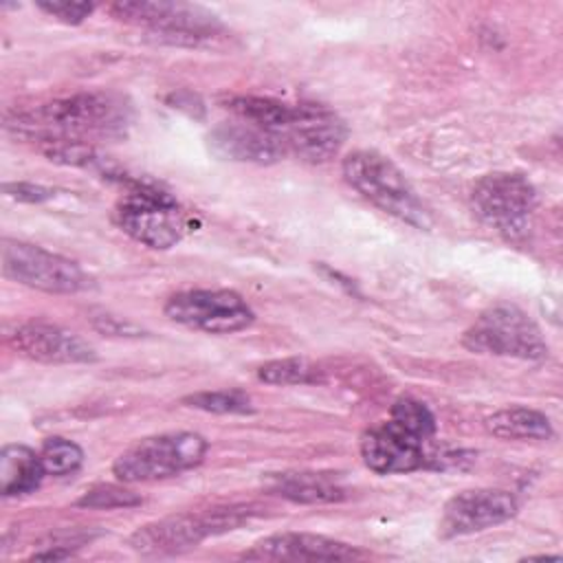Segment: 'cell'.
Returning <instances> with one entry per match:
<instances>
[{"label":"cell","instance_id":"cell-18","mask_svg":"<svg viewBox=\"0 0 563 563\" xmlns=\"http://www.w3.org/2000/svg\"><path fill=\"white\" fill-rule=\"evenodd\" d=\"M490 435L501 440H550L552 424L545 413L530 407H504L484 420Z\"/></svg>","mask_w":563,"mask_h":563},{"label":"cell","instance_id":"cell-27","mask_svg":"<svg viewBox=\"0 0 563 563\" xmlns=\"http://www.w3.org/2000/svg\"><path fill=\"white\" fill-rule=\"evenodd\" d=\"M4 191H7V196H11L20 202H42V200H48L55 196L53 189L33 185V183H7Z\"/></svg>","mask_w":563,"mask_h":563},{"label":"cell","instance_id":"cell-5","mask_svg":"<svg viewBox=\"0 0 563 563\" xmlns=\"http://www.w3.org/2000/svg\"><path fill=\"white\" fill-rule=\"evenodd\" d=\"M462 345L471 352L539 361L548 356V343L539 325L517 306L486 308L464 332Z\"/></svg>","mask_w":563,"mask_h":563},{"label":"cell","instance_id":"cell-21","mask_svg":"<svg viewBox=\"0 0 563 563\" xmlns=\"http://www.w3.org/2000/svg\"><path fill=\"white\" fill-rule=\"evenodd\" d=\"M40 457H42L46 475L62 477V475L75 473L81 466L84 451L77 442L53 435V438L44 440V444L40 449Z\"/></svg>","mask_w":563,"mask_h":563},{"label":"cell","instance_id":"cell-10","mask_svg":"<svg viewBox=\"0 0 563 563\" xmlns=\"http://www.w3.org/2000/svg\"><path fill=\"white\" fill-rule=\"evenodd\" d=\"M345 123L321 103H297L282 139L288 154H297L308 163H325L334 158L345 143Z\"/></svg>","mask_w":563,"mask_h":563},{"label":"cell","instance_id":"cell-20","mask_svg":"<svg viewBox=\"0 0 563 563\" xmlns=\"http://www.w3.org/2000/svg\"><path fill=\"white\" fill-rule=\"evenodd\" d=\"M224 108L233 112L238 119L260 125L279 136L292 117L290 103H284L271 97H260V95H231L224 99Z\"/></svg>","mask_w":563,"mask_h":563},{"label":"cell","instance_id":"cell-16","mask_svg":"<svg viewBox=\"0 0 563 563\" xmlns=\"http://www.w3.org/2000/svg\"><path fill=\"white\" fill-rule=\"evenodd\" d=\"M207 141L216 156L240 163L268 165L288 154V147L279 134L242 119L218 123L209 132Z\"/></svg>","mask_w":563,"mask_h":563},{"label":"cell","instance_id":"cell-24","mask_svg":"<svg viewBox=\"0 0 563 563\" xmlns=\"http://www.w3.org/2000/svg\"><path fill=\"white\" fill-rule=\"evenodd\" d=\"M389 420L422 440H429L435 433V418L431 409L416 398H398L391 407Z\"/></svg>","mask_w":563,"mask_h":563},{"label":"cell","instance_id":"cell-3","mask_svg":"<svg viewBox=\"0 0 563 563\" xmlns=\"http://www.w3.org/2000/svg\"><path fill=\"white\" fill-rule=\"evenodd\" d=\"M207 449V440L191 431L143 438L114 460L112 473L121 482L165 479L198 466Z\"/></svg>","mask_w":563,"mask_h":563},{"label":"cell","instance_id":"cell-25","mask_svg":"<svg viewBox=\"0 0 563 563\" xmlns=\"http://www.w3.org/2000/svg\"><path fill=\"white\" fill-rule=\"evenodd\" d=\"M77 506L84 508H99V510H110V508H130V506H139L141 497L134 495L132 490L123 488V486H114V484H101L95 486L90 490H86L77 501Z\"/></svg>","mask_w":563,"mask_h":563},{"label":"cell","instance_id":"cell-1","mask_svg":"<svg viewBox=\"0 0 563 563\" xmlns=\"http://www.w3.org/2000/svg\"><path fill=\"white\" fill-rule=\"evenodd\" d=\"M128 121V106L106 92H79L73 97L40 103L26 110L7 112L4 125L37 141H79L84 134H114Z\"/></svg>","mask_w":563,"mask_h":563},{"label":"cell","instance_id":"cell-26","mask_svg":"<svg viewBox=\"0 0 563 563\" xmlns=\"http://www.w3.org/2000/svg\"><path fill=\"white\" fill-rule=\"evenodd\" d=\"M37 7L44 13L57 18L59 22H66V24H79L95 11L92 2H70V0H42V2H37Z\"/></svg>","mask_w":563,"mask_h":563},{"label":"cell","instance_id":"cell-19","mask_svg":"<svg viewBox=\"0 0 563 563\" xmlns=\"http://www.w3.org/2000/svg\"><path fill=\"white\" fill-rule=\"evenodd\" d=\"M271 490L301 504H328L345 497V490L321 473H284L271 477Z\"/></svg>","mask_w":563,"mask_h":563},{"label":"cell","instance_id":"cell-23","mask_svg":"<svg viewBox=\"0 0 563 563\" xmlns=\"http://www.w3.org/2000/svg\"><path fill=\"white\" fill-rule=\"evenodd\" d=\"M187 407L209 411V413H253L251 398L240 389H218V391H198L185 396Z\"/></svg>","mask_w":563,"mask_h":563},{"label":"cell","instance_id":"cell-2","mask_svg":"<svg viewBox=\"0 0 563 563\" xmlns=\"http://www.w3.org/2000/svg\"><path fill=\"white\" fill-rule=\"evenodd\" d=\"M345 183L385 213L416 227L429 229L431 216L405 174L380 152L356 150L341 165Z\"/></svg>","mask_w":563,"mask_h":563},{"label":"cell","instance_id":"cell-13","mask_svg":"<svg viewBox=\"0 0 563 563\" xmlns=\"http://www.w3.org/2000/svg\"><path fill=\"white\" fill-rule=\"evenodd\" d=\"M422 438L387 420L367 429L361 438V457L378 475L411 473L427 464Z\"/></svg>","mask_w":563,"mask_h":563},{"label":"cell","instance_id":"cell-9","mask_svg":"<svg viewBox=\"0 0 563 563\" xmlns=\"http://www.w3.org/2000/svg\"><path fill=\"white\" fill-rule=\"evenodd\" d=\"M244 521V512L238 508L209 510L205 515H176L161 521L145 523L130 537V548L141 554H178L196 548L205 537L233 530Z\"/></svg>","mask_w":563,"mask_h":563},{"label":"cell","instance_id":"cell-11","mask_svg":"<svg viewBox=\"0 0 563 563\" xmlns=\"http://www.w3.org/2000/svg\"><path fill=\"white\" fill-rule=\"evenodd\" d=\"M110 13L117 20L130 24H145L165 35L189 37H209L220 29V22L213 13H207L200 7L183 2H150V0H121L110 4Z\"/></svg>","mask_w":563,"mask_h":563},{"label":"cell","instance_id":"cell-15","mask_svg":"<svg viewBox=\"0 0 563 563\" xmlns=\"http://www.w3.org/2000/svg\"><path fill=\"white\" fill-rule=\"evenodd\" d=\"M365 556L358 548L310 532H277L255 541L242 559L255 561H354Z\"/></svg>","mask_w":563,"mask_h":563},{"label":"cell","instance_id":"cell-4","mask_svg":"<svg viewBox=\"0 0 563 563\" xmlns=\"http://www.w3.org/2000/svg\"><path fill=\"white\" fill-rule=\"evenodd\" d=\"M114 220L123 233L150 249H172L187 231L180 205L152 185H134L117 205Z\"/></svg>","mask_w":563,"mask_h":563},{"label":"cell","instance_id":"cell-8","mask_svg":"<svg viewBox=\"0 0 563 563\" xmlns=\"http://www.w3.org/2000/svg\"><path fill=\"white\" fill-rule=\"evenodd\" d=\"M163 310L172 321L207 334L240 332L255 319L249 303L233 290H183L172 295Z\"/></svg>","mask_w":563,"mask_h":563},{"label":"cell","instance_id":"cell-14","mask_svg":"<svg viewBox=\"0 0 563 563\" xmlns=\"http://www.w3.org/2000/svg\"><path fill=\"white\" fill-rule=\"evenodd\" d=\"M9 345L40 363H92L97 361L95 347L84 341L79 334L64 330L53 323H42V321H29L20 323L11 334H9Z\"/></svg>","mask_w":563,"mask_h":563},{"label":"cell","instance_id":"cell-22","mask_svg":"<svg viewBox=\"0 0 563 563\" xmlns=\"http://www.w3.org/2000/svg\"><path fill=\"white\" fill-rule=\"evenodd\" d=\"M257 378L268 385H308L317 383V369L303 358H275L257 369Z\"/></svg>","mask_w":563,"mask_h":563},{"label":"cell","instance_id":"cell-12","mask_svg":"<svg viewBox=\"0 0 563 563\" xmlns=\"http://www.w3.org/2000/svg\"><path fill=\"white\" fill-rule=\"evenodd\" d=\"M517 499L501 488H473L453 495L442 510V537H462L506 523L517 515Z\"/></svg>","mask_w":563,"mask_h":563},{"label":"cell","instance_id":"cell-6","mask_svg":"<svg viewBox=\"0 0 563 563\" xmlns=\"http://www.w3.org/2000/svg\"><path fill=\"white\" fill-rule=\"evenodd\" d=\"M537 202L539 198L532 183L512 172L486 174L471 191L475 216L486 227L508 238H519L528 231Z\"/></svg>","mask_w":563,"mask_h":563},{"label":"cell","instance_id":"cell-7","mask_svg":"<svg viewBox=\"0 0 563 563\" xmlns=\"http://www.w3.org/2000/svg\"><path fill=\"white\" fill-rule=\"evenodd\" d=\"M2 275L44 292H79L90 286L81 266L37 244L4 240L0 249Z\"/></svg>","mask_w":563,"mask_h":563},{"label":"cell","instance_id":"cell-28","mask_svg":"<svg viewBox=\"0 0 563 563\" xmlns=\"http://www.w3.org/2000/svg\"><path fill=\"white\" fill-rule=\"evenodd\" d=\"M73 552L66 545H53L51 550L44 552H35L31 559L33 561H57V559H68Z\"/></svg>","mask_w":563,"mask_h":563},{"label":"cell","instance_id":"cell-17","mask_svg":"<svg viewBox=\"0 0 563 563\" xmlns=\"http://www.w3.org/2000/svg\"><path fill=\"white\" fill-rule=\"evenodd\" d=\"M46 475L40 453L24 444H7L0 451V490L4 497L33 493Z\"/></svg>","mask_w":563,"mask_h":563}]
</instances>
